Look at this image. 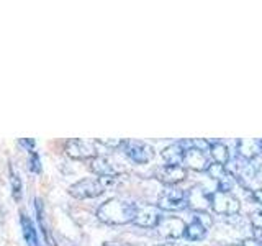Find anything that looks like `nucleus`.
<instances>
[{
  "mask_svg": "<svg viewBox=\"0 0 262 246\" xmlns=\"http://www.w3.org/2000/svg\"><path fill=\"white\" fill-rule=\"evenodd\" d=\"M211 209L215 210L218 215H226V217H234L241 209L239 200L231 192H211Z\"/></svg>",
  "mask_w": 262,
  "mask_h": 246,
  "instance_id": "nucleus-5",
  "label": "nucleus"
},
{
  "mask_svg": "<svg viewBox=\"0 0 262 246\" xmlns=\"http://www.w3.org/2000/svg\"><path fill=\"white\" fill-rule=\"evenodd\" d=\"M260 150H262V139H260Z\"/></svg>",
  "mask_w": 262,
  "mask_h": 246,
  "instance_id": "nucleus-32",
  "label": "nucleus"
},
{
  "mask_svg": "<svg viewBox=\"0 0 262 246\" xmlns=\"http://www.w3.org/2000/svg\"><path fill=\"white\" fill-rule=\"evenodd\" d=\"M106 191V187L103 184V180L100 177H84L69 186L68 194L77 200H85V199H95L100 197Z\"/></svg>",
  "mask_w": 262,
  "mask_h": 246,
  "instance_id": "nucleus-2",
  "label": "nucleus"
},
{
  "mask_svg": "<svg viewBox=\"0 0 262 246\" xmlns=\"http://www.w3.org/2000/svg\"><path fill=\"white\" fill-rule=\"evenodd\" d=\"M35 212H36V220H38L39 230H41V233H43L45 240L48 241L49 246H56V244H54V240H53V236H51V232H49L48 223H46L45 202H43V199H41V197H36V199H35Z\"/></svg>",
  "mask_w": 262,
  "mask_h": 246,
  "instance_id": "nucleus-16",
  "label": "nucleus"
},
{
  "mask_svg": "<svg viewBox=\"0 0 262 246\" xmlns=\"http://www.w3.org/2000/svg\"><path fill=\"white\" fill-rule=\"evenodd\" d=\"M123 151L131 161L136 164H147L154 158V148L144 141H138V139H125L123 143Z\"/></svg>",
  "mask_w": 262,
  "mask_h": 246,
  "instance_id": "nucleus-6",
  "label": "nucleus"
},
{
  "mask_svg": "<svg viewBox=\"0 0 262 246\" xmlns=\"http://www.w3.org/2000/svg\"><path fill=\"white\" fill-rule=\"evenodd\" d=\"M136 212L138 203L113 197V199L105 200L97 209V218L106 225H126L135 220Z\"/></svg>",
  "mask_w": 262,
  "mask_h": 246,
  "instance_id": "nucleus-1",
  "label": "nucleus"
},
{
  "mask_svg": "<svg viewBox=\"0 0 262 246\" xmlns=\"http://www.w3.org/2000/svg\"><path fill=\"white\" fill-rule=\"evenodd\" d=\"M226 171H228L226 166H223V164H216V162L210 164L208 169H207L208 176H210L211 179H215V180H220L221 177H223V176L226 174Z\"/></svg>",
  "mask_w": 262,
  "mask_h": 246,
  "instance_id": "nucleus-22",
  "label": "nucleus"
},
{
  "mask_svg": "<svg viewBox=\"0 0 262 246\" xmlns=\"http://www.w3.org/2000/svg\"><path fill=\"white\" fill-rule=\"evenodd\" d=\"M185 221L179 217H174V215H166L159 220L158 227V233L164 238H169V240H179V238H182L185 235Z\"/></svg>",
  "mask_w": 262,
  "mask_h": 246,
  "instance_id": "nucleus-7",
  "label": "nucleus"
},
{
  "mask_svg": "<svg viewBox=\"0 0 262 246\" xmlns=\"http://www.w3.org/2000/svg\"><path fill=\"white\" fill-rule=\"evenodd\" d=\"M184 164H187V168L195 169V171H207L210 162L205 151L195 150V148H185L184 154Z\"/></svg>",
  "mask_w": 262,
  "mask_h": 246,
  "instance_id": "nucleus-12",
  "label": "nucleus"
},
{
  "mask_svg": "<svg viewBox=\"0 0 262 246\" xmlns=\"http://www.w3.org/2000/svg\"><path fill=\"white\" fill-rule=\"evenodd\" d=\"M161 154H162V159L167 164H170V166H182L185 148L182 146V143H172L167 148H164Z\"/></svg>",
  "mask_w": 262,
  "mask_h": 246,
  "instance_id": "nucleus-15",
  "label": "nucleus"
},
{
  "mask_svg": "<svg viewBox=\"0 0 262 246\" xmlns=\"http://www.w3.org/2000/svg\"><path fill=\"white\" fill-rule=\"evenodd\" d=\"M237 151L239 156L248 161L256 159V156L262 151L260 150V139H254V138H241L237 141Z\"/></svg>",
  "mask_w": 262,
  "mask_h": 246,
  "instance_id": "nucleus-13",
  "label": "nucleus"
},
{
  "mask_svg": "<svg viewBox=\"0 0 262 246\" xmlns=\"http://www.w3.org/2000/svg\"><path fill=\"white\" fill-rule=\"evenodd\" d=\"M187 205L192 207L193 212H207V207H211V194L205 191L203 187H193L187 194Z\"/></svg>",
  "mask_w": 262,
  "mask_h": 246,
  "instance_id": "nucleus-11",
  "label": "nucleus"
},
{
  "mask_svg": "<svg viewBox=\"0 0 262 246\" xmlns=\"http://www.w3.org/2000/svg\"><path fill=\"white\" fill-rule=\"evenodd\" d=\"M193 220H196L199 223H202L205 228H210L213 225V220L207 212H193Z\"/></svg>",
  "mask_w": 262,
  "mask_h": 246,
  "instance_id": "nucleus-23",
  "label": "nucleus"
},
{
  "mask_svg": "<svg viewBox=\"0 0 262 246\" xmlns=\"http://www.w3.org/2000/svg\"><path fill=\"white\" fill-rule=\"evenodd\" d=\"M161 218L162 213L158 205H138V212L133 223L141 228H156Z\"/></svg>",
  "mask_w": 262,
  "mask_h": 246,
  "instance_id": "nucleus-9",
  "label": "nucleus"
},
{
  "mask_svg": "<svg viewBox=\"0 0 262 246\" xmlns=\"http://www.w3.org/2000/svg\"><path fill=\"white\" fill-rule=\"evenodd\" d=\"M98 143L103 145V146L113 148V150H117V148H121L123 146L125 139H98Z\"/></svg>",
  "mask_w": 262,
  "mask_h": 246,
  "instance_id": "nucleus-25",
  "label": "nucleus"
},
{
  "mask_svg": "<svg viewBox=\"0 0 262 246\" xmlns=\"http://www.w3.org/2000/svg\"><path fill=\"white\" fill-rule=\"evenodd\" d=\"M252 197L257 200V203L262 205V189H256V191H252Z\"/></svg>",
  "mask_w": 262,
  "mask_h": 246,
  "instance_id": "nucleus-28",
  "label": "nucleus"
},
{
  "mask_svg": "<svg viewBox=\"0 0 262 246\" xmlns=\"http://www.w3.org/2000/svg\"><path fill=\"white\" fill-rule=\"evenodd\" d=\"M159 246H187V244H182V243H164V244H159Z\"/></svg>",
  "mask_w": 262,
  "mask_h": 246,
  "instance_id": "nucleus-29",
  "label": "nucleus"
},
{
  "mask_svg": "<svg viewBox=\"0 0 262 246\" xmlns=\"http://www.w3.org/2000/svg\"><path fill=\"white\" fill-rule=\"evenodd\" d=\"M156 177L166 186H176L187 177V169L184 166H170V164H166V166L156 169Z\"/></svg>",
  "mask_w": 262,
  "mask_h": 246,
  "instance_id": "nucleus-10",
  "label": "nucleus"
},
{
  "mask_svg": "<svg viewBox=\"0 0 262 246\" xmlns=\"http://www.w3.org/2000/svg\"><path fill=\"white\" fill-rule=\"evenodd\" d=\"M28 171L33 172V174H41L43 172V164H41L39 153L36 150L31 151L28 156Z\"/></svg>",
  "mask_w": 262,
  "mask_h": 246,
  "instance_id": "nucleus-20",
  "label": "nucleus"
},
{
  "mask_svg": "<svg viewBox=\"0 0 262 246\" xmlns=\"http://www.w3.org/2000/svg\"><path fill=\"white\" fill-rule=\"evenodd\" d=\"M102 246H121V244H117V243H103Z\"/></svg>",
  "mask_w": 262,
  "mask_h": 246,
  "instance_id": "nucleus-30",
  "label": "nucleus"
},
{
  "mask_svg": "<svg viewBox=\"0 0 262 246\" xmlns=\"http://www.w3.org/2000/svg\"><path fill=\"white\" fill-rule=\"evenodd\" d=\"M64 153L69 156L71 159L85 161L92 159L97 154V146L94 141H87V139L80 138H71L64 141Z\"/></svg>",
  "mask_w": 262,
  "mask_h": 246,
  "instance_id": "nucleus-3",
  "label": "nucleus"
},
{
  "mask_svg": "<svg viewBox=\"0 0 262 246\" xmlns=\"http://www.w3.org/2000/svg\"><path fill=\"white\" fill-rule=\"evenodd\" d=\"M8 174H10V187H12V195H13V199L16 202H20L21 200V197H23V182H21V179L18 176V172H15L13 166L10 164L8 166Z\"/></svg>",
  "mask_w": 262,
  "mask_h": 246,
  "instance_id": "nucleus-19",
  "label": "nucleus"
},
{
  "mask_svg": "<svg viewBox=\"0 0 262 246\" xmlns=\"http://www.w3.org/2000/svg\"><path fill=\"white\" fill-rule=\"evenodd\" d=\"M210 154L213 161H215L216 164H223V166H226V164L229 162V150L228 146L220 143V141H213L211 146H210Z\"/></svg>",
  "mask_w": 262,
  "mask_h": 246,
  "instance_id": "nucleus-17",
  "label": "nucleus"
},
{
  "mask_svg": "<svg viewBox=\"0 0 262 246\" xmlns=\"http://www.w3.org/2000/svg\"><path fill=\"white\" fill-rule=\"evenodd\" d=\"M251 223H252L254 228H256V232H257V230H262V212L251 213Z\"/></svg>",
  "mask_w": 262,
  "mask_h": 246,
  "instance_id": "nucleus-26",
  "label": "nucleus"
},
{
  "mask_svg": "<svg viewBox=\"0 0 262 246\" xmlns=\"http://www.w3.org/2000/svg\"><path fill=\"white\" fill-rule=\"evenodd\" d=\"M228 246H243V244H228Z\"/></svg>",
  "mask_w": 262,
  "mask_h": 246,
  "instance_id": "nucleus-31",
  "label": "nucleus"
},
{
  "mask_svg": "<svg viewBox=\"0 0 262 246\" xmlns=\"http://www.w3.org/2000/svg\"><path fill=\"white\" fill-rule=\"evenodd\" d=\"M234 184H236V177L229 171H226V174L218 180V187L221 192H231Z\"/></svg>",
  "mask_w": 262,
  "mask_h": 246,
  "instance_id": "nucleus-21",
  "label": "nucleus"
},
{
  "mask_svg": "<svg viewBox=\"0 0 262 246\" xmlns=\"http://www.w3.org/2000/svg\"><path fill=\"white\" fill-rule=\"evenodd\" d=\"M185 236L190 241H202L205 236H207V228L202 223H199L196 220H193L192 223H188L185 228Z\"/></svg>",
  "mask_w": 262,
  "mask_h": 246,
  "instance_id": "nucleus-18",
  "label": "nucleus"
},
{
  "mask_svg": "<svg viewBox=\"0 0 262 246\" xmlns=\"http://www.w3.org/2000/svg\"><path fill=\"white\" fill-rule=\"evenodd\" d=\"M158 207L161 210H167V212H177L182 210L187 205V192L182 189L177 187H166L164 191H161L158 197Z\"/></svg>",
  "mask_w": 262,
  "mask_h": 246,
  "instance_id": "nucleus-4",
  "label": "nucleus"
},
{
  "mask_svg": "<svg viewBox=\"0 0 262 246\" xmlns=\"http://www.w3.org/2000/svg\"><path fill=\"white\" fill-rule=\"evenodd\" d=\"M243 246H262V243L257 240V238H246L243 241Z\"/></svg>",
  "mask_w": 262,
  "mask_h": 246,
  "instance_id": "nucleus-27",
  "label": "nucleus"
},
{
  "mask_svg": "<svg viewBox=\"0 0 262 246\" xmlns=\"http://www.w3.org/2000/svg\"><path fill=\"white\" fill-rule=\"evenodd\" d=\"M18 145L21 146V148H25L28 153H31V151H35V146H36V139L35 138H20L18 139Z\"/></svg>",
  "mask_w": 262,
  "mask_h": 246,
  "instance_id": "nucleus-24",
  "label": "nucleus"
},
{
  "mask_svg": "<svg viewBox=\"0 0 262 246\" xmlns=\"http://www.w3.org/2000/svg\"><path fill=\"white\" fill-rule=\"evenodd\" d=\"M89 168L98 177H118L123 171L108 156H95L89 161Z\"/></svg>",
  "mask_w": 262,
  "mask_h": 246,
  "instance_id": "nucleus-8",
  "label": "nucleus"
},
{
  "mask_svg": "<svg viewBox=\"0 0 262 246\" xmlns=\"http://www.w3.org/2000/svg\"><path fill=\"white\" fill-rule=\"evenodd\" d=\"M20 227H21V233H23V238H25V241H27V244L39 246V238H38L35 223H33L31 218L25 212L20 213Z\"/></svg>",
  "mask_w": 262,
  "mask_h": 246,
  "instance_id": "nucleus-14",
  "label": "nucleus"
}]
</instances>
